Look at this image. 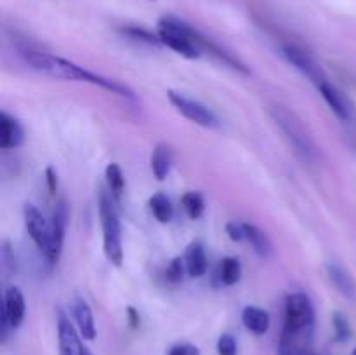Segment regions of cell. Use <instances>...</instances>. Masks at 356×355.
Segmentation results:
<instances>
[{"label": "cell", "mask_w": 356, "mask_h": 355, "mask_svg": "<svg viewBox=\"0 0 356 355\" xmlns=\"http://www.w3.org/2000/svg\"><path fill=\"white\" fill-rule=\"evenodd\" d=\"M183 260L190 277L198 278L207 271V254H205L204 246L200 242H191L184 251Z\"/></svg>", "instance_id": "16"}, {"label": "cell", "mask_w": 356, "mask_h": 355, "mask_svg": "<svg viewBox=\"0 0 356 355\" xmlns=\"http://www.w3.org/2000/svg\"><path fill=\"white\" fill-rule=\"evenodd\" d=\"M218 354L219 355H236L238 354V345L232 334L225 333L218 340Z\"/></svg>", "instance_id": "26"}, {"label": "cell", "mask_w": 356, "mask_h": 355, "mask_svg": "<svg viewBox=\"0 0 356 355\" xmlns=\"http://www.w3.org/2000/svg\"><path fill=\"white\" fill-rule=\"evenodd\" d=\"M184 275H188L184 260L183 258H174V260L170 261L169 267H167V271H165L167 281L172 282V284H177V282L183 281Z\"/></svg>", "instance_id": "25"}, {"label": "cell", "mask_w": 356, "mask_h": 355, "mask_svg": "<svg viewBox=\"0 0 356 355\" xmlns=\"http://www.w3.org/2000/svg\"><path fill=\"white\" fill-rule=\"evenodd\" d=\"M104 178H106V188L113 195L115 200L118 202L122 198V194H124L125 188V178L124 173H122V167L115 162L108 164V167L104 169Z\"/></svg>", "instance_id": "20"}, {"label": "cell", "mask_w": 356, "mask_h": 355, "mask_svg": "<svg viewBox=\"0 0 356 355\" xmlns=\"http://www.w3.org/2000/svg\"><path fill=\"white\" fill-rule=\"evenodd\" d=\"M316 87H318L320 94H322V97L325 100V103L330 106V110L334 111V115H336V117L343 122L350 120V117H351L350 106H348V103H346V100H344L343 94H341L339 90H337L336 87L329 82V79L323 80V82H320Z\"/></svg>", "instance_id": "13"}, {"label": "cell", "mask_w": 356, "mask_h": 355, "mask_svg": "<svg viewBox=\"0 0 356 355\" xmlns=\"http://www.w3.org/2000/svg\"><path fill=\"white\" fill-rule=\"evenodd\" d=\"M127 315H129V324H131L132 329H138L139 324H141V317H139V313L136 312L132 306H129L127 308Z\"/></svg>", "instance_id": "30"}, {"label": "cell", "mask_w": 356, "mask_h": 355, "mask_svg": "<svg viewBox=\"0 0 356 355\" xmlns=\"http://www.w3.org/2000/svg\"><path fill=\"white\" fill-rule=\"evenodd\" d=\"M21 54H23V59L26 61V65L30 66V68H33L35 72L44 73V75L47 77H52V79L68 80V82H87L92 84V86L103 87V89L110 90V93L113 94H118V96L131 97V100L134 97V93H132L127 86H124V84L89 72V70L82 68V66L75 65V63L68 61V59L65 58L49 54V52L31 51V49L23 51Z\"/></svg>", "instance_id": "2"}, {"label": "cell", "mask_w": 356, "mask_h": 355, "mask_svg": "<svg viewBox=\"0 0 356 355\" xmlns=\"http://www.w3.org/2000/svg\"><path fill=\"white\" fill-rule=\"evenodd\" d=\"M167 97H169L170 104L179 111L183 117H186L188 120H191L193 124L202 125V127H218L219 120L214 115V111L209 106H205L204 103H200L198 100L186 96L184 93L179 90H167Z\"/></svg>", "instance_id": "7"}, {"label": "cell", "mask_w": 356, "mask_h": 355, "mask_svg": "<svg viewBox=\"0 0 356 355\" xmlns=\"http://www.w3.org/2000/svg\"><path fill=\"white\" fill-rule=\"evenodd\" d=\"M353 355H356V348H355V352H353Z\"/></svg>", "instance_id": "32"}, {"label": "cell", "mask_w": 356, "mask_h": 355, "mask_svg": "<svg viewBox=\"0 0 356 355\" xmlns=\"http://www.w3.org/2000/svg\"><path fill=\"white\" fill-rule=\"evenodd\" d=\"M181 204H183L184 212H186L190 219L202 218L205 211V200L200 191H188V194H184L183 198H181Z\"/></svg>", "instance_id": "22"}, {"label": "cell", "mask_w": 356, "mask_h": 355, "mask_svg": "<svg viewBox=\"0 0 356 355\" xmlns=\"http://www.w3.org/2000/svg\"><path fill=\"white\" fill-rule=\"evenodd\" d=\"M115 197L110 190L99 191V216L103 226V251L106 260L115 267H120L124 261V247H122V226L118 211L115 207Z\"/></svg>", "instance_id": "5"}, {"label": "cell", "mask_w": 356, "mask_h": 355, "mask_svg": "<svg viewBox=\"0 0 356 355\" xmlns=\"http://www.w3.org/2000/svg\"><path fill=\"white\" fill-rule=\"evenodd\" d=\"M45 181H47V188H49V194L54 195L58 191V174L52 167H47L45 169Z\"/></svg>", "instance_id": "29"}, {"label": "cell", "mask_w": 356, "mask_h": 355, "mask_svg": "<svg viewBox=\"0 0 356 355\" xmlns=\"http://www.w3.org/2000/svg\"><path fill=\"white\" fill-rule=\"evenodd\" d=\"M82 355H92V354H90V352L87 350V348H83V354Z\"/></svg>", "instance_id": "31"}, {"label": "cell", "mask_w": 356, "mask_h": 355, "mask_svg": "<svg viewBox=\"0 0 356 355\" xmlns=\"http://www.w3.org/2000/svg\"><path fill=\"white\" fill-rule=\"evenodd\" d=\"M24 312H26V305H24L23 292L17 287H9L3 296L2 305V315H0V338L2 341L7 340L9 331L17 329L24 320Z\"/></svg>", "instance_id": "8"}, {"label": "cell", "mask_w": 356, "mask_h": 355, "mask_svg": "<svg viewBox=\"0 0 356 355\" xmlns=\"http://www.w3.org/2000/svg\"><path fill=\"white\" fill-rule=\"evenodd\" d=\"M242 277V265L236 258H225L218 268V278L222 285H235Z\"/></svg>", "instance_id": "19"}, {"label": "cell", "mask_w": 356, "mask_h": 355, "mask_svg": "<svg viewBox=\"0 0 356 355\" xmlns=\"http://www.w3.org/2000/svg\"><path fill=\"white\" fill-rule=\"evenodd\" d=\"M242 324L252 334L263 336V334H266L270 331V313L266 310L259 308V306H245L242 312Z\"/></svg>", "instance_id": "14"}, {"label": "cell", "mask_w": 356, "mask_h": 355, "mask_svg": "<svg viewBox=\"0 0 356 355\" xmlns=\"http://www.w3.org/2000/svg\"><path fill=\"white\" fill-rule=\"evenodd\" d=\"M156 35L165 47L172 49L186 59H198L202 56L200 33L184 21L174 16H163L156 26Z\"/></svg>", "instance_id": "4"}, {"label": "cell", "mask_w": 356, "mask_h": 355, "mask_svg": "<svg viewBox=\"0 0 356 355\" xmlns=\"http://www.w3.org/2000/svg\"><path fill=\"white\" fill-rule=\"evenodd\" d=\"M174 164V152L167 143H159L152 153V171L159 181H163L169 176Z\"/></svg>", "instance_id": "17"}, {"label": "cell", "mask_w": 356, "mask_h": 355, "mask_svg": "<svg viewBox=\"0 0 356 355\" xmlns=\"http://www.w3.org/2000/svg\"><path fill=\"white\" fill-rule=\"evenodd\" d=\"M245 240L250 242L254 253L263 258V260H268L273 253V244H271L268 233L263 232L259 226L252 225V223H245Z\"/></svg>", "instance_id": "18"}, {"label": "cell", "mask_w": 356, "mask_h": 355, "mask_svg": "<svg viewBox=\"0 0 356 355\" xmlns=\"http://www.w3.org/2000/svg\"><path fill=\"white\" fill-rule=\"evenodd\" d=\"M80 333L63 312L58 315V341L61 355H82L83 345Z\"/></svg>", "instance_id": "10"}, {"label": "cell", "mask_w": 356, "mask_h": 355, "mask_svg": "<svg viewBox=\"0 0 356 355\" xmlns=\"http://www.w3.org/2000/svg\"><path fill=\"white\" fill-rule=\"evenodd\" d=\"M226 233L233 242H242L245 240V223L243 221H229L226 225Z\"/></svg>", "instance_id": "27"}, {"label": "cell", "mask_w": 356, "mask_h": 355, "mask_svg": "<svg viewBox=\"0 0 356 355\" xmlns=\"http://www.w3.org/2000/svg\"><path fill=\"white\" fill-rule=\"evenodd\" d=\"M23 214L28 235L31 237L37 249L44 254L49 263H58L63 253V244H65L66 216H68L65 202H59L56 205L51 219H45L42 212L31 204L24 205Z\"/></svg>", "instance_id": "3"}, {"label": "cell", "mask_w": 356, "mask_h": 355, "mask_svg": "<svg viewBox=\"0 0 356 355\" xmlns=\"http://www.w3.org/2000/svg\"><path fill=\"white\" fill-rule=\"evenodd\" d=\"M72 313L80 336L87 341H92L96 338V322L89 303L83 298H75L72 303Z\"/></svg>", "instance_id": "11"}, {"label": "cell", "mask_w": 356, "mask_h": 355, "mask_svg": "<svg viewBox=\"0 0 356 355\" xmlns=\"http://www.w3.org/2000/svg\"><path fill=\"white\" fill-rule=\"evenodd\" d=\"M327 274H329V278L330 282H332L334 287H336L344 298L356 301V282L341 265L329 263L327 265Z\"/></svg>", "instance_id": "15"}, {"label": "cell", "mask_w": 356, "mask_h": 355, "mask_svg": "<svg viewBox=\"0 0 356 355\" xmlns=\"http://www.w3.org/2000/svg\"><path fill=\"white\" fill-rule=\"evenodd\" d=\"M315 334V308L305 292H292L285 299V320L278 340V355H309Z\"/></svg>", "instance_id": "1"}, {"label": "cell", "mask_w": 356, "mask_h": 355, "mask_svg": "<svg viewBox=\"0 0 356 355\" xmlns=\"http://www.w3.org/2000/svg\"><path fill=\"white\" fill-rule=\"evenodd\" d=\"M149 211L160 223H169L174 216L172 202L165 194H155L149 198Z\"/></svg>", "instance_id": "21"}, {"label": "cell", "mask_w": 356, "mask_h": 355, "mask_svg": "<svg viewBox=\"0 0 356 355\" xmlns=\"http://www.w3.org/2000/svg\"><path fill=\"white\" fill-rule=\"evenodd\" d=\"M24 132L19 120L10 117L9 113L2 111L0 113V148L13 150L23 143Z\"/></svg>", "instance_id": "12"}, {"label": "cell", "mask_w": 356, "mask_h": 355, "mask_svg": "<svg viewBox=\"0 0 356 355\" xmlns=\"http://www.w3.org/2000/svg\"><path fill=\"white\" fill-rule=\"evenodd\" d=\"M169 355H200V350L191 343H176L169 350Z\"/></svg>", "instance_id": "28"}, {"label": "cell", "mask_w": 356, "mask_h": 355, "mask_svg": "<svg viewBox=\"0 0 356 355\" xmlns=\"http://www.w3.org/2000/svg\"><path fill=\"white\" fill-rule=\"evenodd\" d=\"M280 54L284 56L285 61L291 63V65L294 66L296 70H299L302 75L308 77V79L312 80L315 86H318L320 82L327 80V77H325V73H323L322 66H320L318 63H316L315 59H313L312 56L308 54V52L302 51L301 47H298V45L284 44L280 47Z\"/></svg>", "instance_id": "9"}, {"label": "cell", "mask_w": 356, "mask_h": 355, "mask_svg": "<svg viewBox=\"0 0 356 355\" xmlns=\"http://www.w3.org/2000/svg\"><path fill=\"white\" fill-rule=\"evenodd\" d=\"M271 115H273L277 125L285 134V138L289 139V143L294 146L296 153L302 160H306V162H316V159H318V148H316L315 141L309 136V132L302 125V122L294 113L285 110L284 106H273L271 108Z\"/></svg>", "instance_id": "6"}, {"label": "cell", "mask_w": 356, "mask_h": 355, "mask_svg": "<svg viewBox=\"0 0 356 355\" xmlns=\"http://www.w3.org/2000/svg\"><path fill=\"white\" fill-rule=\"evenodd\" d=\"M332 326L334 334H336L337 341H348L351 338V326L348 317L343 312H336L332 315Z\"/></svg>", "instance_id": "23"}, {"label": "cell", "mask_w": 356, "mask_h": 355, "mask_svg": "<svg viewBox=\"0 0 356 355\" xmlns=\"http://www.w3.org/2000/svg\"><path fill=\"white\" fill-rule=\"evenodd\" d=\"M125 35H129L131 38H134V40H139V42H145V44H149V45H159L162 44L159 38V35L156 33H152V31L145 30V28H138V26H127L124 28Z\"/></svg>", "instance_id": "24"}]
</instances>
